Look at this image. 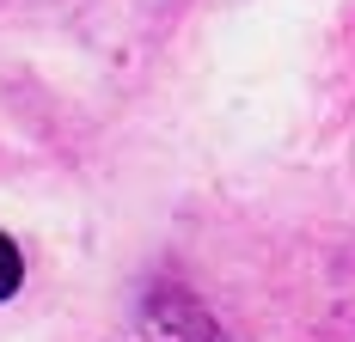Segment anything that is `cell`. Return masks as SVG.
<instances>
[{
	"mask_svg": "<svg viewBox=\"0 0 355 342\" xmlns=\"http://www.w3.org/2000/svg\"><path fill=\"white\" fill-rule=\"evenodd\" d=\"M129 342H233V336L209 318V306H202L196 294L159 281L141 300V312H135V336Z\"/></svg>",
	"mask_w": 355,
	"mask_h": 342,
	"instance_id": "cell-1",
	"label": "cell"
},
{
	"mask_svg": "<svg viewBox=\"0 0 355 342\" xmlns=\"http://www.w3.org/2000/svg\"><path fill=\"white\" fill-rule=\"evenodd\" d=\"M19 281H25V257H19V244L0 233V300H12Z\"/></svg>",
	"mask_w": 355,
	"mask_h": 342,
	"instance_id": "cell-2",
	"label": "cell"
}]
</instances>
